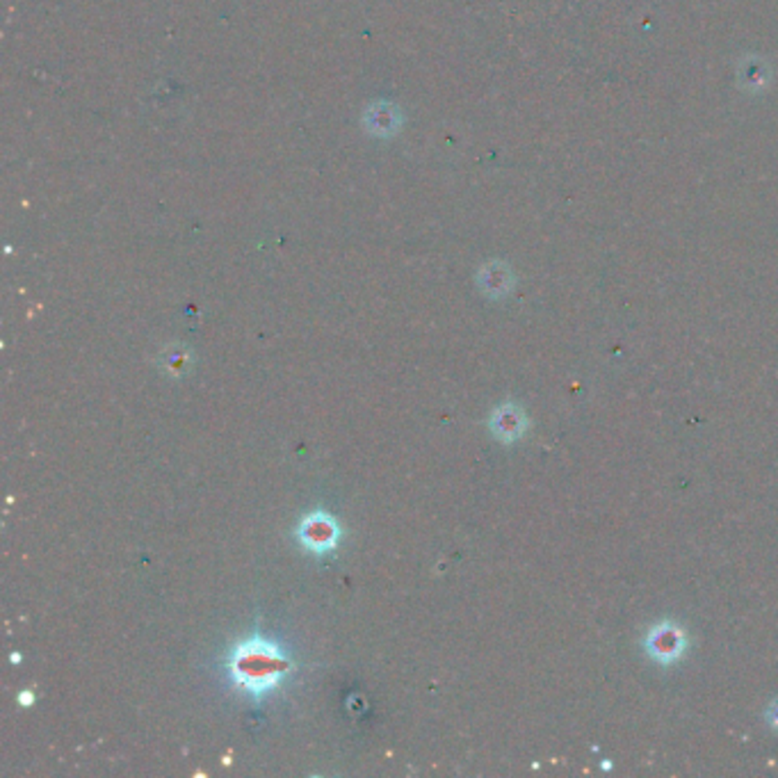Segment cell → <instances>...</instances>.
Masks as SVG:
<instances>
[{
  "mask_svg": "<svg viewBox=\"0 0 778 778\" xmlns=\"http://www.w3.org/2000/svg\"><path fill=\"white\" fill-rule=\"evenodd\" d=\"M292 667L295 664L281 651V646L261 635H251L245 642L236 644L226 658V671L231 683L254 701H261L265 694L274 692L286 680Z\"/></svg>",
  "mask_w": 778,
  "mask_h": 778,
  "instance_id": "1",
  "label": "cell"
},
{
  "mask_svg": "<svg viewBox=\"0 0 778 778\" xmlns=\"http://www.w3.org/2000/svg\"><path fill=\"white\" fill-rule=\"evenodd\" d=\"M295 537L304 550L313 552V555H326V552H332L338 546L341 525H338V521L332 514L316 509V512L301 518L295 530Z\"/></svg>",
  "mask_w": 778,
  "mask_h": 778,
  "instance_id": "2",
  "label": "cell"
},
{
  "mask_svg": "<svg viewBox=\"0 0 778 778\" xmlns=\"http://www.w3.org/2000/svg\"><path fill=\"white\" fill-rule=\"evenodd\" d=\"M644 646L658 664H673L687 651V633L673 621H662L660 626L651 627V633L644 639Z\"/></svg>",
  "mask_w": 778,
  "mask_h": 778,
  "instance_id": "3",
  "label": "cell"
},
{
  "mask_svg": "<svg viewBox=\"0 0 778 778\" xmlns=\"http://www.w3.org/2000/svg\"><path fill=\"white\" fill-rule=\"evenodd\" d=\"M527 416L516 402H505L488 418V429L500 443H516L527 432Z\"/></svg>",
  "mask_w": 778,
  "mask_h": 778,
  "instance_id": "4",
  "label": "cell"
},
{
  "mask_svg": "<svg viewBox=\"0 0 778 778\" xmlns=\"http://www.w3.org/2000/svg\"><path fill=\"white\" fill-rule=\"evenodd\" d=\"M158 363H160V370L165 372L169 379H181V376L187 375L192 363H194V354L183 345H171L162 351Z\"/></svg>",
  "mask_w": 778,
  "mask_h": 778,
  "instance_id": "5",
  "label": "cell"
},
{
  "mask_svg": "<svg viewBox=\"0 0 778 778\" xmlns=\"http://www.w3.org/2000/svg\"><path fill=\"white\" fill-rule=\"evenodd\" d=\"M480 286L487 295L500 297L512 288V276L505 270V265H487L480 272Z\"/></svg>",
  "mask_w": 778,
  "mask_h": 778,
  "instance_id": "6",
  "label": "cell"
},
{
  "mask_svg": "<svg viewBox=\"0 0 778 778\" xmlns=\"http://www.w3.org/2000/svg\"><path fill=\"white\" fill-rule=\"evenodd\" d=\"M16 701H19V705H23V708H30V705H35V692H32V689H23V692L16 696Z\"/></svg>",
  "mask_w": 778,
  "mask_h": 778,
  "instance_id": "7",
  "label": "cell"
},
{
  "mask_svg": "<svg viewBox=\"0 0 778 778\" xmlns=\"http://www.w3.org/2000/svg\"><path fill=\"white\" fill-rule=\"evenodd\" d=\"M769 723H772V726L778 730V701L774 703L772 708H769Z\"/></svg>",
  "mask_w": 778,
  "mask_h": 778,
  "instance_id": "8",
  "label": "cell"
}]
</instances>
